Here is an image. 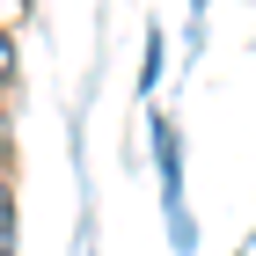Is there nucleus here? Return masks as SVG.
<instances>
[{"label": "nucleus", "instance_id": "7ed1b4c3", "mask_svg": "<svg viewBox=\"0 0 256 256\" xmlns=\"http://www.w3.org/2000/svg\"><path fill=\"white\" fill-rule=\"evenodd\" d=\"M0 154H8V132H0Z\"/></svg>", "mask_w": 256, "mask_h": 256}, {"label": "nucleus", "instance_id": "f257e3e1", "mask_svg": "<svg viewBox=\"0 0 256 256\" xmlns=\"http://www.w3.org/2000/svg\"><path fill=\"white\" fill-rule=\"evenodd\" d=\"M8 242H15V198H8V176H0V256H8Z\"/></svg>", "mask_w": 256, "mask_h": 256}, {"label": "nucleus", "instance_id": "f03ea898", "mask_svg": "<svg viewBox=\"0 0 256 256\" xmlns=\"http://www.w3.org/2000/svg\"><path fill=\"white\" fill-rule=\"evenodd\" d=\"M8 80H15V44L0 37V88H8Z\"/></svg>", "mask_w": 256, "mask_h": 256}]
</instances>
